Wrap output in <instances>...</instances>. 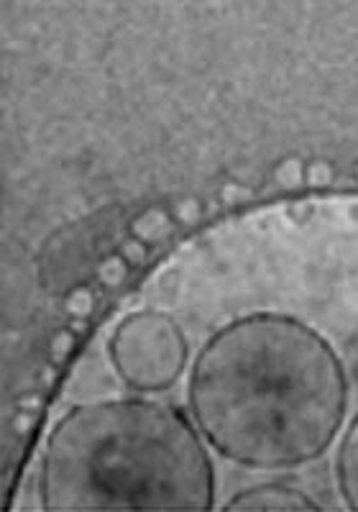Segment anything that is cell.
<instances>
[{"mask_svg": "<svg viewBox=\"0 0 358 512\" xmlns=\"http://www.w3.org/2000/svg\"><path fill=\"white\" fill-rule=\"evenodd\" d=\"M197 431L223 459L274 472L333 446L348 379L328 338L305 320L251 313L215 331L187 382Z\"/></svg>", "mask_w": 358, "mask_h": 512, "instance_id": "cell-1", "label": "cell"}, {"mask_svg": "<svg viewBox=\"0 0 358 512\" xmlns=\"http://www.w3.org/2000/svg\"><path fill=\"white\" fill-rule=\"evenodd\" d=\"M39 492L52 512H208L215 469L197 425L174 405L98 400L57 420Z\"/></svg>", "mask_w": 358, "mask_h": 512, "instance_id": "cell-2", "label": "cell"}, {"mask_svg": "<svg viewBox=\"0 0 358 512\" xmlns=\"http://www.w3.org/2000/svg\"><path fill=\"white\" fill-rule=\"evenodd\" d=\"M108 349L118 377L136 392L169 390L190 359L182 328L159 310H141L123 318Z\"/></svg>", "mask_w": 358, "mask_h": 512, "instance_id": "cell-3", "label": "cell"}, {"mask_svg": "<svg viewBox=\"0 0 358 512\" xmlns=\"http://www.w3.org/2000/svg\"><path fill=\"white\" fill-rule=\"evenodd\" d=\"M226 512H256V510H323L318 502L302 489L287 484H259L231 497L223 507Z\"/></svg>", "mask_w": 358, "mask_h": 512, "instance_id": "cell-4", "label": "cell"}, {"mask_svg": "<svg viewBox=\"0 0 358 512\" xmlns=\"http://www.w3.org/2000/svg\"><path fill=\"white\" fill-rule=\"evenodd\" d=\"M335 479H338L343 502L358 512V415L348 423L346 433L341 438V446H338Z\"/></svg>", "mask_w": 358, "mask_h": 512, "instance_id": "cell-5", "label": "cell"}]
</instances>
